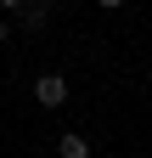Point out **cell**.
Instances as JSON below:
<instances>
[{
    "mask_svg": "<svg viewBox=\"0 0 152 158\" xmlns=\"http://www.w3.org/2000/svg\"><path fill=\"white\" fill-rule=\"evenodd\" d=\"M0 45H6V17H0Z\"/></svg>",
    "mask_w": 152,
    "mask_h": 158,
    "instance_id": "277c9868",
    "label": "cell"
},
{
    "mask_svg": "<svg viewBox=\"0 0 152 158\" xmlns=\"http://www.w3.org/2000/svg\"><path fill=\"white\" fill-rule=\"evenodd\" d=\"M56 152H62V158H90V141H85L79 130H68L62 141H56Z\"/></svg>",
    "mask_w": 152,
    "mask_h": 158,
    "instance_id": "3957f363",
    "label": "cell"
},
{
    "mask_svg": "<svg viewBox=\"0 0 152 158\" xmlns=\"http://www.w3.org/2000/svg\"><path fill=\"white\" fill-rule=\"evenodd\" d=\"M34 102H40V107H62L68 102V79L62 73H40V79H34Z\"/></svg>",
    "mask_w": 152,
    "mask_h": 158,
    "instance_id": "6da1fadb",
    "label": "cell"
},
{
    "mask_svg": "<svg viewBox=\"0 0 152 158\" xmlns=\"http://www.w3.org/2000/svg\"><path fill=\"white\" fill-rule=\"evenodd\" d=\"M6 11L17 17V23H28V28H40L45 17H51V6H23V0H6Z\"/></svg>",
    "mask_w": 152,
    "mask_h": 158,
    "instance_id": "7a4b0ae2",
    "label": "cell"
}]
</instances>
